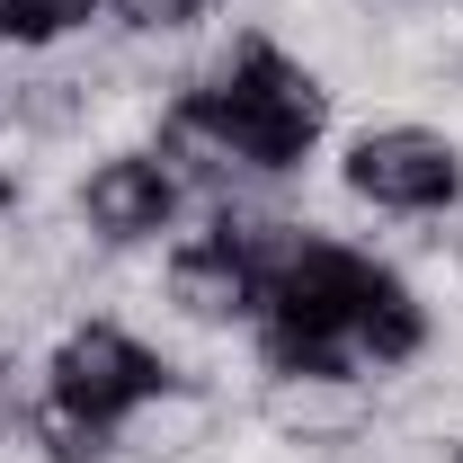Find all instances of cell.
I'll return each mask as SVG.
<instances>
[{"instance_id": "cell-1", "label": "cell", "mask_w": 463, "mask_h": 463, "mask_svg": "<svg viewBox=\"0 0 463 463\" xmlns=\"http://www.w3.org/2000/svg\"><path fill=\"white\" fill-rule=\"evenodd\" d=\"M339 196L374 223H455L463 214V143L437 116H365L339 134Z\"/></svg>"}, {"instance_id": "cell-2", "label": "cell", "mask_w": 463, "mask_h": 463, "mask_svg": "<svg viewBox=\"0 0 463 463\" xmlns=\"http://www.w3.org/2000/svg\"><path fill=\"white\" fill-rule=\"evenodd\" d=\"M170 383H178V356L125 312H71L45 339V365H36V402L71 410V419H90L108 437Z\"/></svg>"}, {"instance_id": "cell-3", "label": "cell", "mask_w": 463, "mask_h": 463, "mask_svg": "<svg viewBox=\"0 0 463 463\" xmlns=\"http://www.w3.org/2000/svg\"><path fill=\"white\" fill-rule=\"evenodd\" d=\"M71 214L108 259H143V250H170L187 232L196 196H187V178L170 170L161 143H108L71 170Z\"/></svg>"}, {"instance_id": "cell-4", "label": "cell", "mask_w": 463, "mask_h": 463, "mask_svg": "<svg viewBox=\"0 0 463 463\" xmlns=\"http://www.w3.org/2000/svg\"><path fill=\"white\" fill-rule=\"evenodd\" d=\"M374 419H383V392L365 383V374H259L250 383V428H268V437H286V446H356V437H374Z\"/></svg>"}, {"instance_id": "cell-5", "label": "cell", "mask_w": 463, "mask_h": 463, "mask_svg": "<svg viewBox=\"0 0 463 463\" xmlns=\"http://www.w3.org/2000/svg\"><path fill=\"white\" fill-rule=\"evenodd\" d=\"M99 18H108V0H0V54L9 62L71 54Z\"/></svg>"}, {"instance_id": "cell-6", "label": "cell", "mask_w": 463, "mask_h": 463, "mask_svg": "<svg viewBox=\"0 0 463 463\" xmlns=\"http://www.w3.org/2000/svg\"><path fill=\"white\" fill-rule=\"evenodd\" d=\"M116 36H134V45H205L214 36V18H223V0H108Z\"/></svg>"}, {"instance_id": "cell-7", "label": "cell", "mask_w": 463, "mask_h": 463, "mask_svg": "<svg viewBox=\"0 0 463 463\" xmlns=\"http://www.w3.org/2000/svg\"><path fill=\"white\" fill-rule=\"evenodd\" d=\"M27 402H36V392H27V374H18V347H0V455L18 446V428H27Z\"/></svg>"}, {"instance_id": "cell-8", "label": "cell", "mask_w": 463, "mask_h": 463, "mask_svg": "<svg viewBox=\"0 0 463 463\" xmlns=\"http://www.w3.org/2000/svg\"><path fill=\"white\" fill-rule=\"evenodd\" d=\"M18 205H27V187H18V178L0 170V214H18Z\"/></svg>"}, {"instance_id": "cell-9", "label": "cell", "mask_w": 463, "mask_h": 463, "mask_svg": "<svg viewBox=\"0 0 463 463\" xmlns=\"http://www.w3.org/2000/svg\"><path fill=\"white\" fill-rule=\"evenodd\" d=\"M446 463H463V437H455V446H446Z\"/></svg>"}]
</instances>
